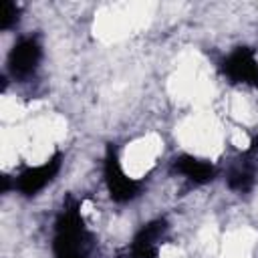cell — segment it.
Returning <instances> with one entry per match:
<instances>
[{"instance_id":"6da1fadb","label":"cell","mask_w":258,"mask_h":258,"mask_svg":"<svg viewBox=\"0 0 258 258\" xmlns=\"http://www.w3.org/2000/svg\"><path fill=\"white\" fill-rule=\"evenodd\" d=\"M224 71L236 83L258 87V60L248 48H238L232 52L224 62Z\"/></svg>"},{"instance_id":"7a4b0ae2","label":"cell","mask_w":258,"mask_h":258,"mask_svg":"<svg viewBox=\"0 0 258 258\" xmlns=\"http://www.w3.org/2000/svg\"><path fill=\"white\" fill-rule=\"evenodd\" d=\"M40 60V46L32 38H22L10 50V67L14 77H30Z\"/></svg>"},{"instance_id":"3957f363","label":"cell","mask_w":258,"mask_h":258,"mask_svg":"<svg viewBox=\"0 0 258 258\" xmlns=\"http://www.w3.org/2000/svg\"><path fill=\"white\" fill-rule=\"evenodd\" d=\"M175 169L183 177L191 179L194 183H206V181H210L214 177V165L210 161L198 159L194 155H181L175 161Z\"/></svg>"}]
</instances>
